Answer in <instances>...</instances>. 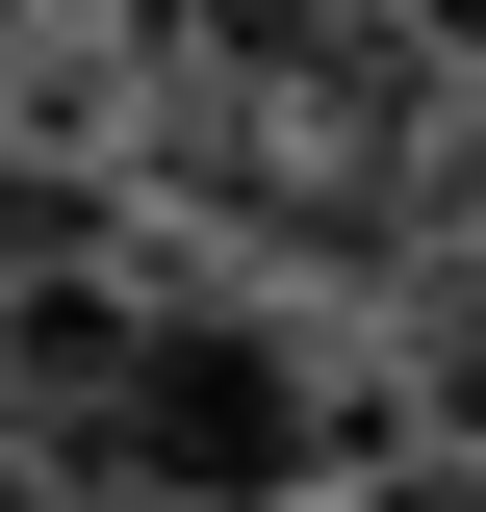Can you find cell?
<instances>
[{
	"instance_id": "6da1fadb",
	"label": "cell",
	"mask_w": 486,
	"mask_h": 512,
	"mask_svg": "<svg viewBox=\"0 0 486 512\" xmlns=\"http://www.w3.org/2000/svg\"><path fill=\"white\" fill-rule=\"evenodd\" d=\"M384 512H486V436H461V461H384Z\"/></svg>"
},
{
	"instance_id": "7a4b0ae2",
	"label": "cell",
	"mask_w": 486,
	"mask_h": 512,
	"mask_svg": "<svg viewBox=\"0 0 486 512\" xmlns=\"http://www.w3.org/2000/svg\"><path fill=\"white\" fill-rule=\"evenodd\" d=\"M410 52H461V77H486V0H410Z\"/></svg>"
},
{
	"instance_id": "3957f363",
	"label": "cell",
	"mask_w": 486,
	"mask_h": 512,
	"mask_svg": "<svg viewBox=\"0 0 486 512\" xmlns=\"http://www.w3.org/2000/svg\"><path fill=\"white\" fill-rule=\"evenodd\" d=\"M0 512H103V487H52V461H26V487H0Z\"/></svg>"
}]
</instances>
